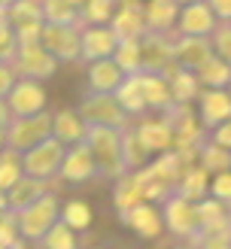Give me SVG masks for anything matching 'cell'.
Masks as SVG:
<instances>
[{
	"label": "cell",
	"mask_w": 231,
	"mask_h": 249,
	"mask_svg": "<svg viewBox=\"0 0 231 249\" xmlns=\"http://www.w3.org/2000/svg\"><path fill=\"white\" fill-rule=\"evenodd\" d=\"M82 143L89 146L94 158V173L104 179H119L125 177V155H122V131L116 128H101V124H85Z\"/></svg>",
	"instance_id": "1"
},
{
	"label": "cell",
	"mask_w": 231,
	"mask_h": 249,
	"mask_svg": "<svg viewBox=\"0 0 231 249\" xmlns=\"http://www.w3.org/2000/svg\"><path fill=\"white\" fill-rule=\"evenodd\" d=\"M58 210H61V201L55 195H49V192L43 197H36L34 204H28L24 210H18V213H16L18 237L24 243H36L58 222Z\"/></svg>",
	"instance_id": "2"
},
{
	"label": "cell",
	"mask_w": 231,
	"mask_h": 249,
	"mask_svg": "<svg viewBox=\"0 0 231 249\" xmlns=\"http://www.w3.org/2000/svg\"><path fill=\"white\" fill-rule=\"evenodd\" d=\"M52 137V113L43 109L36 116H24V119H12L3 128V146L16 149V152H28L31 146H36L40 140Z\"/></svg>",
	"instance_id": "3"
},
{
	"label": "cell",
	"mask_w": 231,
	"mask_h": 249,
	"mask_svg": "<svg viewBox=\"0 0 231 249\" xmlns=\"http://www.w3.org/2000/svg\"><path fill=\"white\" fill-rule=\"evenodd\" d=\"M64 149L55 137H46L36 146H31L28 152H21V173L24 177H34V179H55L58 177V167H61V158H64Z\"/></svg>",
	"instance_id": "4"
},
{
	"label": "cell",
	"mask_w": 231,
	"mask_h": 249,
	"mask_svg": "<svg viewBox=\"0 0 231 249\" xmlns=\"http://www.w3.org/2000/svg\"><path fill=\"white\" fill-rule=\"evenodd\" d=\"M9 67L16 70L18 79H31V82H43L49 76H55L58 61L46 52L40 43H18L16 55H12Z\"/></svg>",
	"instance_id": "5"
},
{
	"label": "cell",
	"mask_w": 231,
	"mask_h": 249,
	"mask_svg": "<svg viewBox=\"0 0 231 249\" xmlns=\"http://www.w3.org/2000/svg\"><path fill=\"white\" fill-rule=\"evenodd\" d=\"M79 34H82V24H46L43 21L36 43L58 64H64V61H79Z\"/></svg>",
	"instance_id": "6"
},
{
	"label": "cell",
	"mask_w": 231,
	"mask_h": 249,
	"mask_svg": "<svg viewBox=\"0 0 231 249\" xmlns=\"http://www.w3.org/2000/svg\"><path fill=\"white\" fill-rule=\"evenodd\" d=\"M79 119L85 124H101V128H128V116L122 113V107L116 104L113 94H94L89 91L79 101Z\"/></svg>",
	"instance_id": "7"
},
{
	"label": "cell",
	"mask_w": 231,
	"mask_h": 249,
	"mask_svg": "<svg viewBox=\"0 0 231 249\" xmlns=\"http://www.w3.org/2000/svg\"><path fill=\"white\" fill-rule=\"evenodd\" d=\"M6 24L16 34V43H36L43 28L40 0H16L12 6H6Z\"/></svg>",
	"instance_id": "8"
},
{
	"label": "cell",
	"mask_w": 231,
	"mask_h": 249,
	"mask_svg": "<svg viewBox=\"0 0 231 249\" xmlns=\"http://www.w3.org/2000/svg\"><path fill=\"white\" fill-rule=\"evenodd\" d=\"M6 109L12 119H24V116H36L46 109V89L43 82H31V79H16V85L9 89L3 97Z\"/></svg>",
	"instance_id": "9"
},
{
	"label": "cell",
	"mask_w": 231,
	"mask_h": 249,
	"mask_svg": "<svg viewBox=\"0 0 231 249\" xmlns=\"http://www.w3.org/2000/svg\"><path fill=\"white\" fill-rule=\"evenodd\" d=\"M158 216H161V225L170 234H177V237H192V234H195V204L186 201V197H179V195L170 192L161 201Z\"/></svg>",
	"instance_id": "10"
},
{
	"label": "cell",
	"mask_w": 231,
	"mask_h": 249,
	"mask_svg": "<svg viewBox=\"0 0 231 249\" xmlns=\"http://www.w3.org/2000/svg\"><path fill=\"white\" fill-rule=\"evenodd\" d=\"M140 64L146 73H164L174 67V46L167 34H143L140 36Z\"/></svg>",
	"instance_id": "11"
},
{
	"label": "cell",
	"mask_w": 231,
	"mask_h": 249,
	"mask_svg": "<svg viewBox=\"0 0 231 249\" xmlns=\"http://www.w3.org/2000/svg\"><path fill=\"white\" fill-rule=\"evenodd\" d=\"M116 34L107 28V24H82V34H79V61H104V58H113L116 52Z\"/></svg>",
	"instance_id": "12"
},
{
	"label": "cell",
	"mask_w": 231,
	"mask_h": 249,
	"mask_svg": "<svg viewBox=\"0 0 231 249\" xmlns=\"http://www.w3.org/2000/svg\"><path fill=\"white\" fill-rule=\"evenodd\" d=\"M58 177L64 182H70V185H82V182L94 179L97 173H94V158L89 152V146H85V143L67 146L64 158H61V167H58Z\"/></svg>",
	"instance_id": "13"
},
{
	"label": "cell",
	"mask_w": 231,
	"mask_h": 249,
	"mask_svg": "<svg viewBox=\"0 0 231 249\" xmlns=\"http://www.w3.org/2000/svg\"><path fill=\"white\" fill-rule=\"evenodd\" d=\"M231 228L228 219V204H219L213 197L195 204V234L192 237H207V234H222Z\"/></svg>",
	"instance_id": "14"
},
{
	"label": "cell",
	"mask_w": 231,
	"mask_h": 249,
	"mask_svg": "<svg viewBox=\"0 0 231 249\" xmlns=\"http://www.w3.org/2000/svg\"><path fill=\"white\" fill-rule=\"evenodd\" d=\"M231 119V94L228 89H204L198 94V122L207 131Z\"/></svg>",
	"instance_id": "15"
},
{
	"label": "cell",
	"mask_w": 231,
	"mask_h": 249,
	"mask_svg": "<svg viewBox=\"0 0 231 249\" xmlns=\"http://www.w3.org/2000/svg\"><path fill=\"white\" fill-rule=\"evenodd\" d=\"M119 219L125 222V225L137 234V237H143V240H155L158 234L164 231L161 216H158V210H155L149 201H140V204H134V207H128V210H122Z\"/></svg>",
	"instance_id": "16"
},
{
	"label": "cell",
	"mask_w": 231,
	"mask_h": 249,
	"mask_svg": "<svg viewBox=\"0 0 231 249\" xmlns=\"http://www.w3.org/2000/svg\"><path fill=\"white\" fill-rule=\"evenodd\" d=\"M107 28L116 34V40H140V36L146 34L143 3H140V0H131V3L116 6V12H113V18H109Z\"/></svg>",
	"instance_id": "17"
},
{
	"label": "cell",
	"mask_w": 231,
	"mask_h": 249,
	"mask_svg": "<svg viewBox=\"0 0 231 249\" xmlns=\"http://www.w3.org/2000/svg\"><path fill=\"white\" fill-rule=\"evenodd\" d=\"M216 24H219L216 16L207 9V3L201 0V3L179 6V16H177V24H174V28L179 31V36H210Z\"/></svg>",
	"instance_id": "18"
},
{
	"label": "cell",
	"mask_w": 231,
	"mask_h": 249,
	"mask_svg": "<svg viewBox=\"0 0 231 249\" xmlns=\"http://www.w3.org/2000/svg\"><path fill=\"white\" fill-rule=\"evenodd\" d=\"M170 46H174V64L182 67V70L201 67L204 61L213 55L207 36H177V40H170Z\"/></svg>",
	"instance_id": "19"
},
{
	"label": "cell",
	"mask_w": 231,
	"mask_h": 249,
	"mask_svg": "<svg viewBox=\"0 0 231 249\" xmlns=\"http://www.w3.org/2000/svg\"><path fill=\"white\" fill-rule=\"evenodd\" d=\"M134 82H137V91L143 97V107L146 109H167L170 107V91H167V79L158 76V73H134Z\"/></svg>",
	"instance_id": "20"
},
{
	"label": "cell",
	"mask_w": 231,
	"mask_h": 249,
	"mask_svg": "<svg viewBox=\"0 0 231 249\" xmlns=\"http://www.w3.org/2000/svg\"><path fill=\"white\" fill-rule=\"evenodd\" d=\"M179 6L174 0H146L143 3V24L146 34H167L177 24Z\"/></svg>",
	"instance_id": "21"
},
{
	"label": "cell",
	"mask_w": 231,
	"mask_h": 249,
	"mask_svg": "<svg viewBox=\"0 0 231 249\" xmlns=\"http://www.w3.org/2000/svg\"><path fill=\"white\" fill-rule=\"evenodd\" d=\"M164 79H167V91H170V104L189 107L195 97L201 94V85H198V79H195L192 70H182V67L174 64L164 73Z\"/></svg>",
	"instance_id": "22"
},
{
	"label": "cell",
	"mask_w": 231,
	"mask_h": 249,
	"mask_svg": "<svg viewBox=\"0 0 231 249\" xmlns=\"http://www.w3.org/2000/svg\"><path fill=\"white\" fill-rule=\"evenodd\" d=\"M134 134H137V140L143 146V152H167V149H174V134H170L167 122L164 119H149L143 122L140 128H134Z\"/></svg>",
	"instance_id": "23"
},
{
	"label": "cell",
	"mask_w": 231,
	"mask_h": 249,
	"mask_svg": "<svg viewBox=\"0 0 231 249\" xmlns=\"http://www.w3.org/2000/svg\"><path fill=\"white\" fill-rule=\"evenodd\" d=\"M46 192H49V182L34 179V177H24V173H21V179L3 192V195H6V210L18 213V210H24L28 204H34L36 197H43Z\"/></svg>",
	"instance_id": "24"
},
{
	"label": "cell",
	"mask_w": 231,
	"mask_h": 249,
	"mask_svg": "<svg viewBox=\"0 0 231 249\" xmlns=\"http://www.w3.org/2000/svg\"><path fill=\"white\" fill-rule=\"evenodd\" d=\"M52 137L61 146L82 143L85 122L79 119V113H73V109H58V113H52Z\"/></svg>",
	"instance_id": "25"
},
{
	"label": "cell",
	"mask_w": 231,
	"mask_h": 249,
	"mask_svg": "<svg viewBox=\"0 0 231 249\" xmlns=\"http://www.w3.org/2000/svg\"><path fill=\"white\" fill-rule=\"evenodd\" d=\"M85 0H40V12L46 24H82Z\"/></svg>",
	"instance_id": "26"
},
{
	"label": "cell",
	"mask_w": 231,
	"mask_h": 249,
	"mask_svg": "<svg viewBox=\"0 0 231 249\" xmlns=\"http://www.w3.org/2000/svg\"><path fill=\"white\" fill-rule=\"evenodd\" d=\"M122 79H125V76H122V70L109 58L89 64V91H94V94H113L122 85Z\"/></svg>",
	"instance_id": "27"
},
{
	"label": "cell",
	"mask_w": 231,
	"mask_h": 249,
	"mask_svg": "<svg viewBox=\"0 0 231 249\" xmlns=\"http://www.w3.org/2000/svg\"><path fill=\"white\" fill-rule=\"evenodd\" d=\"M207 182H210V173H207L204 167H198V164H192V167H186L179 173V179L174 185V195L186 197V201H192V204H198V201L207 197Z\"/></svg>",
	"instance_id": "28"
},
{
	"label": "cell",
	"mask_w": 231,
	"mask_h": 249,
	"mask_svg": "<svg viewBox=\"0 0 231 249\" xmlns=\"http://www.w3.org/2000/svg\"><path fill=\"white\" fill-rule=\"evenodd\" d=\"M192 73H195V79H198V85H204V89H228V82H231L228 61L216 58V55H210L201 67H195Z\"/></svg>",
	"instance_id": "29"
},
{
	"label": "cell",
	"mask_w": 231,
	"mask_h": 249,
	"mask_svg": "<svg viewBox=\"0 0 231 249\" xmlns=\"http://www.w3.org/2000/svg\"><path fill=\"white\" fill-rule=\"evenodd\" d=\"M109 61L122 70V76H134V73H140L143 70V64H140V40H119L116 52H113Z\"/></svg>",
	"instance_id": "30"
},
{
	"label": "cell",
	"mask_w": 231,
	"mask_h": 249,
	"mask_svg": "<svg viewBox=\"0 0 231 249\" xmlns=\"http://www.w3.org/2000/svg\"><path fill=\"white\" fill-rule=\"evenodd\" d=\"M113 97H116V104L122 107V113H125L128 119L146 113L143 97H140V91H137V82H134V76H125V79H122V85L113 91Z\"/></svg>",
	"instance_id": "31"
},
{
	"label": "cell",
	"mask_w": 231,
	"mask_h": 249,
	"mask_svg": "<svg viewBox=\"0 0 231 249\" xmlns=\"http://www.w3.org/2000/svg\"><path fill=\"white\" fill-rule=\"evenodd\" d=\"M36 243H40V249H79L76 231H73V228H67L61 219H58L55 225L49 228V231H46V234H43V237L36 240Z\"/></svg>",
	"instance_id": "32"
},
{
	"label": "cell",
	"mask_w": 231,
	"mask_h": 249,
	"mask_svg": "<svg viewBox=\"0 0 231 249\" xmlns=\"http://www.w3.org/2000/svg\"><path fill=\"white\" fill-rule=\"evenodd\" d=\"M58 219L64 222L67 228H73V231H85L91 225V207L85 201H67L58 210Z\"/></svg>",
	"instance_id": "33"
},
{
	"label": "cell",
	"mask_w": 231,
	"mask_h": 249,
	"mask_svg": "<svg viewBox=\"0 0 231 249\" xmlns=\"http://www.w3.org/2000/svg\"><path fill=\"white\" fill-rule=\"evenodd\" d=\"M18 179H21V152L3 146L0 149V192H6Z\"/></svg>",
	"instance_id": "34"
},
{
	"label": "cell",
	"mask_w": 231,
	"mask_h": 249,
	"mask_svg": "<svg viewBox=\"0 0 231 249\" xmlns=\"http://www.w3.org/2000/svg\"><path fill=\"white\" fill-rule=\"evenodd\" d=\"M113 201H116V210H119V213H122V210H128V207H134V204H140V201H143V195H140V185H137V179H134V173H125V177H119V179H116Z\"/></svg>",
	"instance_id": "35"
},
{
	"label": "cell",
	"mask_w": 231,
	"mask_h": 249,
	"mask_svg": "<svg viewBox=\"0 0 231 249\" xmlns=\"http://www.w3.org/2000/svg\"><path fill=\"white\" fill-rule=\"evenodd\" d=\"M116 0H85L82 3V24H109L116 12Z\"/></svg>",
	"instance_id": "36"
},
{
	"label": "cell",
	"mask_w": 231,
	"mask_h": 249,
	"mask_svg": "<svg viewBox=\"0 0 231 249\" xmlns=\"http://www.w3.org/2000/svg\"><path fill=\"white\" fill-rule=\"evenodd\" d=\"M198 167H204L207 173L228 170V152H225V149H216L213 143H201V149H198Z\"/></svg>",
	"instance_id": "37"
},
{
	"label": "cell",
	"mask_w": 231,
	"mask_h": 249,
	"mask_svg": "<svg viewBox=\"0 0 231 249\" xmlns=\"http://www.w3.org/2000/svg\"><path fill=\"white\" fill-rule=\"evenodd\" d=\"M207 40H210V49H213L216 58L228 61L231 58V21H219Z\"/></svg>",
	"instance_id": "38"
},
{
	"label": "cell",
	"mask_w": 231,
	"mask_h": 249,
	"mask_svg": "<svg viewBox=\"0 0 231 249\" xmlns=\"http://www.w3.org/2000/svg\"><path fill=\"white\" fill-rule=\"evenodd\" d=\"M207 197H213L219 204H231V173L219 170L210 173V182H207Z\"/></svg>",
	"instance_id": "39"
},
{
	"label": "cell",
	"mask_w": 231,
	"mask_h": 249,
	"mask_svg": "<svg viewBox=\"0 0 231 249\" xmlns=\"http://www.w3.org/2000/svg\"><path fill=\"white\" fill-rule=\"evenodd\" d=\"M18 243H21V237H18L16 213H12V210H3V213H0V246L12 249V246H18Z\"/></svg>",
	"instance_id": "40"
},
{
	"label": "cell",
	"mask_w": 231,
	"mask_h": 249,
	"mask_svg": "<svg viewBox=\"0 0 231 249\" xmlns=\"http://www.w3.org/2000/svg\"><path fill=\"white\" fill-rule=\"evenodd\" d=\"M192 249H231V231L207 234V237H189Z\"/></svg>",
	"instance_id": "41"
},
{
	"label": "cell",
	"mask_w": 231,
	"mask_h": 249,
	"mask_svg": "<svg viewBox=\"0 0 231 249\" xmlns=\"http://www.w3.org/2000/svg\"><path fill=\"white\" fill-rule=\"evenodd\" d=\"M16 34L9 31V24H0V64H9L16 55Z\"/></svg>",
	"instance_id": "42"
},
{
	"label": "cell",
	"mask_w": 231,
	"mask_h": 249,
	"mask_svg": "<svg viewBox=\"0 0 231 249\" xmlns=\"http://www.w3.org/2000/svg\"><path fill=\"white\" fill-rule=\"evenodd\" d=\"M210 143L216 146V149H231V124L228 122H222V124H216V128L210 131Z\"/></svg>",
	"instance_id": "43"
},
{
	"label": "cell",
	"mask_w": 231,
	"mask_h": 249,
	"mask_svg": "<svg viewBox=\"0 0 231 249\" xmlns=\"http://www.w3.org/2000/svg\"><path fill=\"white\" fill-rule=\"evenodd\" d=\"M204 3L216 16V21H231V0H204Z\"/></svg>",
	"instance_id": "44"
},
{
	"label": "cell",
	"mask_w": 231,
	"mask_h": 249,
	"mask_svg": "<svg viewBox=\"0 0 231 249\" xmlns=\"http://www.w3.org/2000/svg\"><path fill=\"white\" fill-rule=\"evenodd\" d=\"M16 70H12L9 64H0V101H3V97L9 94V89H12V85H16Z\"/></svg>",
	"instance_id": "45"
},
{
	"label": "cell",
	"mask_w": 231,
	"mask_h": 249,
	"mask_svg": "<svg viewBox=\"0 0 231 249\" xmlns=\"http://www.w3.org/2000/svg\"><path fill=\"white\" fill-rule=\"evenodd\" d=\"M9 122H12V116H9V109H6V101H0V131H3Z\"/></svg>",
	"instance_id": "46"
},
{
	"label": "cell",
	"mask_w": 231,
	"mask_h": 249,
	"mask_svg": "<svg viewBox=\"0 0 231 249\" xmlns=\"http://www.w3.org/2000/svg\"><path fill=\"white\" fill-rule=\"evenodd\" d=\"M177 6H189V3H201V0H174Z\"/></svg>",
	"instance_id": "47"
},
{
	"label": "cell",
	"mask_w": 231,
	"mask_h": 249,
	"mask_svg": "<svg viewBox=\"0 0 231 249\" xmlns=\"http://www.w3.org/2000/svg\"><path fill=\"white\" fill-rule=\"evenodd\" d=\"M3 210H6V195L0 192V213H3Z\"/></svg>",
	"instance_id": "48"
},
{
	"label": "cell",
	"mask_w": 231,
	"mask_h": 249,
	"mask_svg": "<svg viewBox=\"0 0 231 249\" xmlns=\"http://www.w3.org/2000/svg\"><path fill=\"white\" fill-rule=\"evenodd\" d=\"M0 24H6V6H0Z\"/></svg>",
	"instance_id": "49"
},
{
	"label": "cell",
	"mask_w": 231,
	"mask_h": 249,
	"mask_svg": "<svg viewBox=\"0 0 231 249\" xmlns=\"http://www.w3.org/2000/svg\"><path fill=\"white\" fill-rule=\"evenodd\" d=\"M12 3H16V0H0V6H12Z\"/></svg>",
	"instance_id": "50"
},
{
	"label": "cell",
	"mask_w": 231,
	"mask_h": 249,
	"mask_svg": "<svg viewBox=\"0 0 231 249\" xmlns=\"http://www.w3.org/2000/svg\"><path fill=\"white\" fill-rule=\"evenodd\" d=\"M0 149H3V131H0Z\"/></svg>",
	"instance_id": "51"
},
{
	"label": "cell",
	"mask_w": 231,
	"mask_h": 249,
	"mask_svg": "<svg viewBox=\"0 0 231 249\" xmlns=\"http://www.w3.org/2000/svg\"><path fill=\"white\" fill-rule=\"evenodd\" d=\"M116 3H119V6H122V3H131V0H116Z\"/></svg>",
	"instance_id": "52"
},
{
	"label": "cell",
	"mask_w": 231,
	"mask_h": 249,
	"mask_svg": "<svg viewBox=\"0 0 231 249\" xmlns=\"http://www.w3.org/2000/svg\"><path fill=\"white\" fill-rule=\"evenodd\" d=\"M177 249H192V246H177Z\"/></svg>",
	"instance_id": "53"
},
{
	"label": "cell",
	"mask_w": 231,
	"mask_h": 249,
	"mask_svg": "<svg viewBox=\"0 0 231 249\" xmlns=\"http://www.w3.org/2000/svg\"><path fill=\"white\" fill-rule=\"evenodd\" d=\"M94 249H107V246H94Z\"/></svg>",
	"instance_id": "54"
},
{
	"label": "cell",
	"mask_w": 231,
	"mask_h": 249,
	"mask_svg": "<svg viewBox=\"0 0 231 249\" xmlns=\"http://www.w3.org/2000/svg\"><path fill=\"white\" fill-rule=\"evenodd\" d=\"M0 249H3V246H0Z\"/></svg>",
	"instance_id": "55"
}]
</instances>
